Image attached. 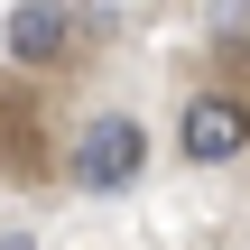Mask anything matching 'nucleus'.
I'll return each instance as SVG.
<instances>
[{"label":"nucleus","mask_w":250,"mask_h":250,"mask_svg":"<svg viewBox=\"0 0 250 250\" xmlns=\"http://www.w3.org/2000/svg\"><path fill=\"white\" fill-rule=\"evenodd\" d=\"M139 167H148V130H139L130 111H93V121L74 130V148H65V176H74L83 195H130Z\"/></svg>","instance_id":"1"},{"label":"nucleus","mask_w":250,"mask_h":250,"mask_svg":"<svg viewBox=\"0 0 250 250\" xmlns=\"http://www.w3.org/2000/svg\"><path fill=\"white\" fill-rule=\"evenodd\" d=\"M176 148L195 158V167H232L250 148V93H232V83H204L186 111H176Z\"/></svg>","instance_id":"2"},{"label":"nucleus","mask_w":250,"mask_h":250,"mask_svg":"<svg viewBox=\"0 0 250 250\" xmlns=\"http://www.w3.org/2000/svg\"><path fill=\"white\" fill-rule=\"evenodd\" d=\"M0 37H9V65H19V74H46V65H65V56L83 46V28H74V0H19Z\"/></svg>","instance_id":"3"},{"label":"nucleus","mask_w":250,"mask_h":250,"mask_svg":"<svg viewBox=\"0 0 250 250\" xmlns=\"http://www.w3.org/2000/svg\"><path fill=\"white\" fill-rule=\"evenodd\" d=\"M0 176H46V139H37V93L28 83H0Z\"/></svg>","instance_id":"4"},{"label":"nucleus","mask_w":250,"mask_h":250,"mask_svg":"<svg viewBox=\"0 0 250 250\" xmlns=\"http://www.w3.org/2000/svg\"><path fill=\"white\" fill-rule=\"evenodd\" d=\"M0 250H28V232H9V241H0Z\"/></svg>","instance_id":"5"}]
</instances>
